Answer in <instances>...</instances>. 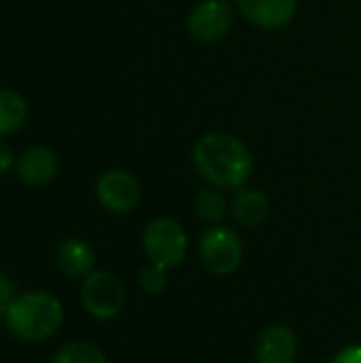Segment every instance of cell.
Masks as SVG:
<instances>
[{
    "instance_id": "obj_1",
    "label": "cell",
    "mask_w": 361,
    "mask_h": 363,
    "mask_svg": "<svg viewBox=\"0 0 361 363\" xmlns=\"http://www.w3.org/2000/svg\"><path fill=\"white\" fill-rule=\"evenodd\" d=\"M194 164L204 181L221 189L243 187L253 172V157L247 145L228 132L202 136L194 147Z\"/></svg>"
},
{
    "instance_id": "obj_2",
    "label": "cell",
    "mask_w": 361,
    "mask_h": 363,
    "mask_svg": "<svg viewBox=\"0 0 361 363\" xmlns=\"http://www.w3.org/2000/svg\"><path fill=\"white\" fill-rule=\"evenodd\" d=\"M13 336L26 342H43L55 336L64 323V308L53 294L28 291L17 296L4 315Z\"/></svg>"
},
{
    "instance_id": "obj_3",
    "label": "cell",
    "mask_w": 361,
    "mask_h": 363,
    "mask_svg": "<svg viewBox=\"0 0 361 363\" xmlns=\"http://www.w3.org/2000/svg\"><path fill=\"white\" fill-rule=\"evenodd\" d=\"M143 249L151 264L170 270L177 268L187 255V234L179 221L157 217L151 219L143 232Z\"/></svg>"
},
{
    "instance_id": "obj_4",
    "label": "cell",
    "mask_w": 361,
    "mask_h": 363,
    "mask_svg": "<svg viewBox=\"0 0 361 363\" xmlns=\"http://www.w3.org/2000/svg\"><path fill=\"white\" fill-rule=\"evenodd\" d=\"M198 253L209 272L226 277L236 272L243 264V240L232 228L213 225L202 234Z\"/></svg>"
},
{
    "instance_id": "obj_5",
    "label": "cell",
    "mask_w": 361,
    "mask_h": 363,
    "mask_svg": "<svg viewBox=\"0 0 361 363\" xmlns=\"http://www.w3.org/2000/svg\"><path fill=\"white\" fill-rule=\"evenodd\" d=\"M81 302L87 315L98 321L117 317L126 306V289L111 272H91L81 285Z\"/></svg>"
},
{
    "instance_id": "obj_6",
    "label": "cell",
    "mask_w": 361,
    "mask_h": 363,
    "mask_svg": "<svg viewBox=\"0 0 361 363\" xmlns=\"http://www.w3.org/2000/svg\"><path fill=\"white\" fill-rule=\"evenodd\" d=\"M234 23V6L228 0H204L187 19L189 34L200 43L221 40Z\"/></svg>"
},
{
    "instance_id": "obj_7",
    "label": "cell",
    "mask_w": 361,
    "mask_h": 363,
    "mask_svg": "<svg viewBox=\"0 0 361 363\" xmlns=\"http://www.w3.org/2000/svg\"><path fill=\"white\" fill-rule=\"evenodd\" d=\"M96 196L106 211L115 215H126L136 208L140 200V185L134 179V174L121 168H113L98 179Z\"/></svg>"
},
{
    "instance_id": "obj_8",
    "label": "cell",
    "mask_w": 361,
    "mask_h": 363,
    "mask_svg": "<svg viewBox=\"0 0 361 363\" xmlns=\"http://www.w3.org/2000/svg\"><path fill=\"white\" fill-rule=\"evenodd\" d=\"M60 170L57 155L43 145H34L21 151V155L15 160V172L17 179L28 187H43L49 185Z\"/></svg>"
},
{
    "instance_id": "obj_9",
    "label": "cell",
    "mask_w": 361,
    "mask_h": 363,
    "mask_svg": "<svg viewBox=\"0 0 361 363\" xmlns=\"http://www.w3.org/2000/svg\"><path fill=\"white\" fill-rule=\"evenodd\" d=\"M298 355V340L287 325L266 328L255 342L257 363H294Z\"/></svg>"
},
{
    "instance_id": "obj_10",
    "label": "cell",
    "mask_w": 361,
    "mask_h": 363,
    "mask_svg": "<svg viewBox=\"0 0 361 363\" xmlns=\"http://www.w3.org/2000/svg\"><path fill=\"white\" fill-rule=\"evenodd\" d=\"M236 4L251 23L264 30H279L294 19L298 0H236Z\"/></svg>"
},
{
    "instance_id": "obj_11",
    "label": "cell",
    "mask_w": 361,
    "mask_h": 363,
    "mask_svg": "<svg viewBox=\"0 0 361 363\" xmlns=\"http://www.w3.org/2000/svg\"><path fill=\"white\" fill-rule=\"evenodd\" d=\"M55 264H57V268L66 277L85 279L87 274L94 272L96 255H94L91 247L85 240L70 238V240H66V242L60 245V249L55 253Z\"/></svg>"
},
{
    "instance_id": "obj_12",
    "label": "cell",
    "mask_w": 361,
    "mask_h": 363,
    "mask_svg": "<svg viewBox=\"0 0 361 363\" xmlns=\"http://www.w3.org/2000/svg\"><path fill=\"white\" fill-rule=\"evenodd\" d=\"M230 208H232L234 219L245 228H260L270 215L268 198L264 196V191L253 189V187H243L234 196Z\"/></svg>"
},
{
    "instance_id": "obj_13",
    "label": "cell",
    "mask_w": 361,
    "mask_h": 363,
    "mask_svg": "<svg viewBox=\"0 0 361 363\" xmlns=\"http://www.w3.org/2000/svg\"><path fill=\"white\" fill-rule=\"evenodd\" d=\"M28 102L21 94L0 87V136L13 134L28 121Z\"/></svg>"
},
{
    "instance_id": "obj_14",
    "label": "cell",
    "mask_w": 361,
    "mask_h": 363,
    "mask_svg": "<svg viewBox=\"0 0 361 363\" xmlns=\"http://www.w3.org/2000/svg\"><path fill=\"white\" fill-rule=\"evenodd\" d=\"M51 363H106V355L89 342H68L55 351Z\"/></svg>"
},
{
    "instance_id": "obj_15",
    "label": "cell",
    "mask_w": 361,
    "mask_h": 363,
    "mask_svg": "<svg viewBox=\"0 0 361 363\" xmlns=\"http://www.w3.org/2000/svg\"><path fill=\"white\" fill-rule=\"evenodd\" d=\"M196 213L204 221L219 223L228 213V202L217 187H206L196 196Z\"/></svg>"
},
{
    "instance_id": "obj_16",
    "label": "cell",
    "mask_w": 361,
    "mask_h": 363,
    "mask_svg": "<svg viewBox=\"0 0 361 363\" xmlns=\"http://www.w3.org/2000/svg\"><path fill=\"white\" fill-rule=\"evenodd\" d=\"M138 287L149 294V296H155L160 294L164 287H166V268L157 266V264H147L145 268H140L138 272Z\"/></svg>"
},
{
    "instance_id": "obj_17",
    "label": "cell",
    "mask_w": 361,
    "mask_h": 363,
    "mask_svg": "<svg viewBox=\"0 0 361 363\" xmlns=\"http://www.w3.org/2000/svg\"><path fill=\"white\" fill-rule=\"evenodd\" d=\"M17 287L13 283V279L4 272H0V315H6V311L11 308V304L17 300Z\"/></svg>"
},
{
    "instance_id": "obj_18",
    "label": "cell",
    "mask_w": 361,
    "mask_h": 363,
    "mask_svg": "<svg viewBox=\"0 0 361 363\" xmlns=\"http://www.w3.org/2000/svg\"><path fill=\"white\" fill-rule=\"evenodd\" d=\"M332 363H361V347H357V345L345 347L343 351L336 353Z\"/></svg>"
},
{
    "instance_id": "obj_19",
    "label": "cell",
    "mask_w": 361,
    "mask_h": 363,
    "mask_svg": "<svg viewBox=\"0 0 361 363\" xmlns=\"http://www.w3.org/2000/svg\"><path fill=\"white\" fill-rule=\"evenodd\" d=\"M15 164V160H13V151H11V147L4 143V140H0V177L2 174H6L9 170H11V166Z\"/></svg>"
}]
</instances>
